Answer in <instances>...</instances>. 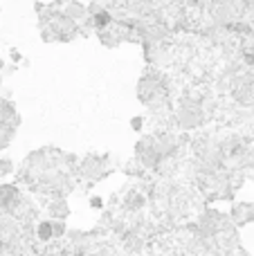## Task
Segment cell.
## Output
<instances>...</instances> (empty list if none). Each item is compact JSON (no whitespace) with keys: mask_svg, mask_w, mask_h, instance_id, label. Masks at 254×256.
<instances>
[{"mask_svg":"<svg viewBox=\"0 0 254 256\" xmlns=\"http://www.w3.org/2000/svg\"><path fill=\"white\" fill-rule=\"evenodd\" d=\"M20 204V194L16 186H0V216H14Z\"/></svg>","mask_w":254,"mask_h":256,"instance_id":"obj_1","label":"cell"},{"mask_svg":"<svg viewBox=\"0 0 254 256\" xmlns=\"http://www.w3.org/2000/svg\"><path fill=\"white\" fill-rule=\"evenodd\" d=\"M230 222H232L234 227H246L254 222V202H236L232 207V212H230Z\"/></svg>","mask_w":254,"mask_h":256,"instance_id":"obj_2","label":"cell"},{"mask_svg":"<svg viewBox=\"0 0 254 256\" xmlns=\"http://www.w3.org/2000/svg\"><path fill=\"white\" fill-rule=\"evenodd\" d=\"M34 236L38 243H50V240H54V220H40L38 225H36Z\"/></svg>","mask_w":254,"mask_h":256,"instance_id":"obj_3","label":"cell"},{"mask_svg":"<svg viewBox=\"0 0 254 256\" xmlns=\"http://www.w3.org/2000/svg\"><path fill=\"white\" fill-rule=\"evenodd\" d=\"M50 216H52V220H63V218L68 216V204H66V200H52L50 202Z\"/></svg>","mask_w":254,"mask_h":256,"instance_id":"obj_4","label":"cell"},{"mask_svg":"<svg viewBox=\"0 0 254 256\" xmlns=\"http://www.w3.org/2000/svg\"><path fill=\"white\" fill-rule=\"evenodd\" d=\"M9 171H12V162H9V160H4V162H2V160H0V178H2V176H7Z\"/></svg>","mask_w":254,"mask_h":256,"instance_id":"obj_5","label":"cell"},{"mask_svg":"<svg viewBox=\"0 0 254 256\" xmlns=\"http://www.w3.org/2000/svg\"><path fill=\"white\" fill-rule=\"evenodd\" d=\"M230 256H248V254H246V252H243V250H241V248H238V250H236V252H234V254H230Z\"/></svg>","mask_w":254,"mask_h":256,"instance_id":"obj_6","label":"cell"}]
</instances>
